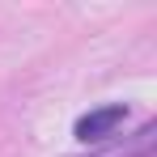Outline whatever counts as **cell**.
<instances>
[{
	"instance_id": "1",
	"label": "cell",
	"mask_w": 157,
	"mask_h": 157,
	"mask_svg": "<svg viewBox=\"0 0 157 157\" xmlns=\"http://www.w3.org/2000/svg\"><path fill=\"white\" fill-rule=\"evenodd\" d=\"M123 119H128V106L123 102H106V106H98V110H89V115L77 119V140L81 144H102L106 136H115L123 128Z\"/></svg>"
},
{
	"instance_id": "2",
	"label": "cell",
	"mask_w": 157,
	"mask_h": 157,
	"mask_svg": "<svg viewBox=\"0 0 157 157\" xmlns=\"http://www.w3.org/2000/svg\"><path fill=\"white\" fill-rule=\"evenodd\" d=\"M123 157H153V144H144V149H136V153H123Z\"/></svg>"
}]
</instances>
